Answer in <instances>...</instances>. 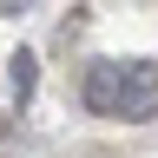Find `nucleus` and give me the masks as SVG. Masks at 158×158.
Returning <instances> with one entry per match:
<instances>
[{"label":"nucleus","mask_w":158,"mask_h":158,"mask_svg":"<svg viewBox=\"0 0 158 158\" xmlns=\"http://www.w3.org/2000/svg\"><path fill=\"white\" fill-rule=\"evenodd\" d=\"M33 79H40V59L33 53H13L7 59V86H13V106L27 112V99H33Z\"/></svg>","instance_id":"obj_3"},{"label":"nucleus","mask_w":158,"mask_h":158,"mask_svg":"<svg viewBox=\"0 0 158 158\" xmlns=\"http://www.w3.org/2000/svg\"><path fill=\"white\" fill-rule=\"evenodd\" d=\"M79 99H86V112L118 118V59H92L86 79H79Z\"/></svg>","instance_id":"obj_2"},{"label":"nucleus","mask_w":158,"mask_h":158,"mask_svg":"<svg viewBox=\"0 0 158 158\" xmlns=\"http://www.w3.org/2000/svg\"><path fill=\"white\" fill-rule=\"evenodd\" d=\"M118 118H158V59H118Z\"/></svg>","instance_id":"obj_1"}]
</instances>
